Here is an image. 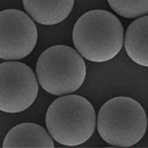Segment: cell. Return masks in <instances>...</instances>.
I'll use <instances>...</instances> for the list:
<instances>
[{"label":"cell","mask_w":148,"mask_h":148,"mask_svg":"<svg viewBox=\"0 0 148 148\" xmlns=\"http://www.w3.org/2000/svg\"><path fill=\"white\" fill-rule=\"evenodd\" d=\"M100 136L112 146L130 147L144 136L147 116L141 105L130 97H114L101 107L96 118Z\"/></svg>","instance_id":"cell-3"},{"label":"cell","mask_w":148,"mask_h":148,"mask_svg":"<svg viewBox=\"0 0 148 148\" xmlns=\"http://www.w3.org/2000/svg\"><path fill=\"white\" fill-rule=\"evenodd\" d=\"M39 82L32 68L19 61L0 63V111H26L37 99Z\"/></svg>","instance_id":"cell-5"},{"label":"cell","mask_w":148,"mask_h":148,"mask_svg":"<svg viewBox=\"0 0 148 148\" xmlns=\"http://www.w3.org/2000/svg\"><path fill=\"white\" fill-rule=\"evenodd\" d=\"M123 27L116 16L106 10H91L76 21L72 32L74 47L87 60L103 63L120 53Z\"/></svg>","instance_id":"cell-1"},{"label":"cell","mask_w":148,"mask_h":148,"mask_svg":"<svg viewBox=\"0 0 148 148\" xmlns=\"http://www.w3.org/2000/svg\"><path fill=\"white\" fill-rule=\"evenodd\" d=\"M111 8L121 17L134 19L147 15L148 0H108Z\"/></svg>","instance_id":"cell-10"},{"label":"cell","mask_w":148,"mask_h":148,"mask_svg":"<svg viewBox=\"0 0 148 148\" xmlns=\"http://www.w3.org/2000/svg\"><path fill=\"white\" fill-rule=\"evenodd\" d=\"M4 148H53L49 133L37 123H24L14 126L6 134Z\"/></svg>","instance_id":"cell-7"},{"label":"cell","mask_w":148,"mask_h":148,"mask_svg":"<svg viewBox=\"0 0 148 148\" xmlns=\"http://www.w3.org/2000/svg\"><path fill=\"white\" fill-rule=\"evenodd\" d=\"M38 29L23 11L6 9L0 12V58L19 60L34 51Z\"/></svg>","instance_id":"cell-6"},{"label":"cell","mask_w":148,"mask_h":148,"mask_svg":"<svg viewBox=\"0 0 148 148\" xmlns=\"http://www.w3.org/2000/svg\"><path fill=\"white\" fill-rule=\"evenodd\" d=\"M47 131L59 144L77 146L94 134L96 113L86 98L66 95L51 103L46 114Z\"/></svg>","instance_id":"cell-2"},{"label":"cell","mask_w":148,"mask_h":148,"mask_svg":"<svg viewBox=\"0 0 148 148\" xmlns=\"http://www.w3.org/2000/svg\"><path fill=\"white\" fill-rule=\"evenodd\" d=\"M23 4L33 20L40 25L51 26L68 17L74 0H23Z\"/></svg>","instance_id":"cell-8"},{"label":"cell","mask_w":148,"mask_h":148,"mask_svg":"<svg viewBox=\"0 0 148 148\" xmlns=\"http://www.w3.org/2000/svg\"><path fill=\"white\" fill-rule=\"evenodd\" d=\"M40 87L56 96L67 95L82 86L87 74L83 57L68 46H53L39 56L36 64Z\"/></svg>","instance_id":"cell-4"},{"label":"cell","mask_w":148,"mask_h":148,"mask_svg":"<svg viewBox=\"0 0 148 148\" xmlns=\"http://www.w3.org/2000/svg\"><path fill=\"white\" fill-rule=\"evenodd\" d=\"M125 49L134 63L148 66V16L144 15L134 20L128 26L123 37Z\"/></svg>","instance_id":"cell-9"}]
</instances>
